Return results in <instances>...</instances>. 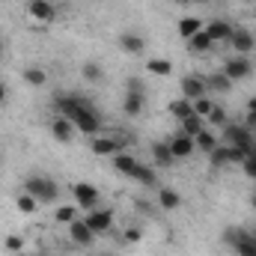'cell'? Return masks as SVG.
Listing matches in <instances>:
<instances>
[{
    "label": "cell",
    "instance_id": "cell-1",
    "mask_svg": "<svg viewBox=\"0 0 256 256\" xmlns=\"http://www.w3.org/2000/svg\"><path fill=\"white\" fill-rule=\"evenodd\" d=\"M54 108H57L60 116H66L80 134H98V131H102V116H98V110H96L92 102L84 98V96H57V98H54Z\"/></svg>",
    "mask_w": 256,
    "mask_h": 256
},
{
    "label": "cell",
    "instance_id": "cell-2",
    "mask_svg": "<svg viewBox=\"0 0 256 256\" xmlns=\"http://www.w3.org/2000/svg\"><path fill=\"white\" fill-rule=\"evenodd\" d=\"M24 191L30 194V196H36L39 202H57L60 200V185L51 179V176H27V182H24Z\"/></svg>",
    "mask_w": 256,
    "mask_h": 256
},
{
    "label": "cell",
    "instance_id": "cell-3",
    "mask_svg": "<svg viewBox=\"0 0 256 256\" xmlns=\"http://www.w3.org/2000/svg\"><path fill=\"white\" fill-rule=\"evenodd\" d=\"M224 140H226V146H238V149H244V152H254V131L248 126H224Z\"/></svg>",
    "mask_w": 256,
    "mask_h": 256
},
{
    "label": "cell",
    "instance_id": "cell-4",
    "mask_svg": "<svg viewBox=\"0 0 256 256\" xmlns=\"http://www.w3.org/2000/svg\"><path fill=\"white\" fill-rule=\"evenodd\" d=\"M84 220H86V226H90L96 236H104V232L114 226V212H110V208H92Z\"/></svg>",
    "mask_w": 256,
    "mask_h": 256
},
{
    "label": "cell",
    "instance_id": "cell-5",
    "mask_svg": "<svg viewBox=\"0 0 256 256\" xmlns=\"http://www.w3.org/2000/svg\"><path fill=\"white\" fill-rule=\"evenodd\" d=\"M27 12H30V18L36 24H51L57 18V6L51 0H30L27 3Z\"/></svg>",
    "mask_w": 256,
    "mask_h": 256
},
{
    "label": "cell",
    "instance_id": "cell-6",
    "mask_svg": "<svg viewBox=\"0 0 256 256\" xmlns=\"http://www.w3.org/2000/svg\"><path fill=\"white\" fill-rule=\"evenodd\" d=\"M230 45H232V51H236L238 57H248V54L256 48V39H254V33H250V30L236 27V30H232V36H230Z\"/></svg>",
    "mask_w": 256,
    "mask_h": 256
},
{
    "label": "cell",
    "instance_id": "cell-7",
    "mask_svg": "<svg viewBox=\"0 0 256 256\" xmlns=\"http://www.w3.org/2000/svg\"><path fill=\"white\" fill-rule=\"evenodd\" d=\"M167 143H170V152H173V158H176V161H182V158H191L194 152H196V143H194V137L182 134V131H179V134H173Z\"/></svg>",
    "mask_w": 256,
    "mask_h": 256
},
{
    "label": "cell",
    "instance_id": "cell-8",
    "mask_svg": "<svg viewBox=\"0 0 256 256\" xmlns=\"http://www.w3.org/2000/svg\"><path fill=\"white\" fill-rule=\"evenodd\" d=\"M68 238H72L74 244H80V248H90V244L96 242V232L86 226V220H80V218H78V220H72V224H68Z\"/></svg>",
    "mask_w": 256,
    "mask_h": 256
},
{
    "label": "cell",
    "instance_id": "cell-9",
    "mask_svg": "<svg viewBox=\"0 0 256 256\" xmlns=\"http://www.w3.org/2000/svg\"><path fill=\"white\" fill-rule=\"evenodd\" d=\"M224 74H226L230 80H244V78H250V60H248V57H230V60L224 63Z\"/></svg>",
    "mask_w": 256,
    "mask_h": 256
},
{
    "label": "cell",
    "instance_id": "cell-10",
    "mask_svg": "<svg viewBox=\"0 0 256 256\" xmlns=\"http://www.w3.org/2000/svg\"><path fill=\"white\" fill-rule=\"evenodd\" d=\"M202 96H206V78H200V74H185V78H182V98L196 102V98H202Z\"/></svg>",
    "mask_w": 256,
    "mask_h": 256
},
{
    "label": "cell",
    "instance_id": "cell-11",
    "mask_svg": "<svg viewBox=\"0 0 256 256\" xmlns=\"http://www.w3.org/2000/svg\"><path fill=\"white\" fill-rule=\"evenodd\" d=\"M202 30H206V33H208V39H212V42L218 45V42H230V36H232V30H236V27H232L230 21H224V18H218V21H212V24H206Z\"/></svg>",
    "mask_w": 256,
    "mask_h": 256
},
{
    "label": "cell",
    "instance_id": "cell-12",
    "mask_svg": "<svg viewBox=\"0 0 256 256\" xmlns=\"http://www.w3.org/2000/svg\"><path fill=\"white\" fill-rule=\"evenodd\" d=\"M72 194H74V200H78L80 208H96V202H98V191L92 185H86V182H78L72 188Z\"/></svg>",
    "mask_w": 256,
    "mask_h": 256
},
{
    "label": "cell",
    "instance_id": "cell-13",
    "mask_svg": "<svg viewBox=\"0 0 256 256\" xmlns=\"http://www.w3.org/2000/svg\"><path fill=\"white\" fill-rule=\"evenodd\" d=\"M122 146H126V140H114V137H96L90 149H92L96 155H120V152H122Z\"/></svg>",
    "mask_w": 256,
    "mask_h": 256
},
{
    "label": "cell",
    "instance_id": "cell-14",
    "mask_svg": "<svg viewBox=\"0 0 256 256\" xmlns=\"http://www.w3.org/2000/svg\"><path fill=\"white\" fill-rule=\"evenodd\" d=\"M120 48L128 51V54H143L146 42H143V36H140V33H122V36H120Z\"/></svg>",
    "mask_w": 256,
    "mask_h": 256
},
{
    "label": "cell",
    "instance_id": "cell-15",
    "mask_svg": "<svg viewBox=\"0 0 256 256\" xmlns=\"http://www.w3.org/2000/svg\"><path fill=\"white\" fill-rule=\"evenodd\" d=\"M158 206L164 212H176L182 206V196H179V191H173V188H161L158 191Z\"/></svg>",
    "mask_w": 256,
    "mask_h": 256
},
{
    "label": "cell",
    "instance_id": "cell-16",
    "mask_svg": "<svg viewBox=\"0 0 256 256\" xmlns=\"http://www.w3.org/2000/svg\"><path fill=\"white\" fill-rule=\"evenodd\" d=\"M167 110H170V116H176L179 122H185L188 116H194V104L188 102V98H176V102H170Z\"/></svg>",
    "mask_w": 256,
    "mask_h": 256
},
{
    "label": "cell",
    "instance_id": "cell-17",
    "mask_svg": "<svg viewBox=\"0 0 256 256\" xmlns=\"http://www.w3.org/2000/svg\"><path fill=\"white\" fill-rule=\"evenodd\" d=\"M51 134H54L60 143H68V140H72V134H74V126H72L66 116H57V120L51 122Z\"/></svg>",
    "mask_w": 256,
    "mask_h": 256
},
{
    "label": "cell",
    "instance_id": "cell-18",
    "mask_svg": "<svg viewBox=\"0 0 256 256\" xmlns=\"http://www.w3.org/2000/svg\"><path fill=\"white\" fill-rule=\"evenodd\" d=\"M152 161L158 164V167H170L176 158H173V152H170V143H152Z\"/></svg>",
    "mask_w": 256,
    "mask_h": 256
},
{
    "label": "cell",
    "instance_id": "cell-19",
    "mask_svg": "<svg viewBox=\"0 0 256 256\" xmlns=\"http://www.w3.org/2000/svg\"><path fill=\"white\" fill-rule=\"evenodd\" d=\"M143 102H146V96H143V92H126L122 110H126L128 116H140V114H143Z\"/></svg>",
    "mask_w": 256,
    "mask_h": 256
},
{
    "label": "cell",
    "instance_id": "cell-20",
    "mask_svg": "<svg viewBox=\"0 0 256 256\" xmlns=\"http://www.w3.org/2000/svg\"><path fill=\"white\" fill-rule=\"evenodd\" d=\"M137 158L134 155H128V152H120V155H114V167L122 173V176H134V170H137Z\"/></svg>",
    "mask_w": 256,
    "mask_h": 256
},
{
    "label": "cell",
    "instance_id": "cell-21",
    "mask_svg": "<svg viewBox=\"0 0 256 256\" xmlns=\"http://www.w3.org/2000/svg\"><path fill=\"white\" fill-rule=\"evenodd\" d=\"M206 90H214V92H230L232 90V80L224 74V72H214L206 78Z\"/></svg>",
    "mask_w": 256,
    "mask_h": 256
},
{
    "label": "cell",
    "instance_id": "cell-22",
    "mask_svg": "<svg viewBox=\"0 0 256 256\" xmlns=\"http://www.w3.org/2000/svg\"><path fill=\"white\" fill-rule=\"evenodd\" d=\"M194 143H196V149H200V152H206V155L218 149V137H214V134H212L208 128H202V131H200V134L194 137Z\"/></svg>",
    "mask_w": 256,
    "mask_h": 256
},
{
    "label": "cell",
    "instance_id": "cell-23",
    "mask_svg": "<svg viewBox=\"0 0 256 256\" xmlns=\"http://www.w3.org/2000/svg\"><path fill=\"white\" fill-rule=\"evenodd\" d=\"M146 68H149L152 74H158V78H170V74H173V63L164 60V57H152V60L146 63Z\"/></svg>",
    "mask_w": 256,
    "mask_h": 256
},
{
    "label": "cell",
    "instance_id": "cell-24",
    "mask_svg": "<svg viewBox=\"0 0 256 256\" xmlns=\"http://www.w3.org/2000/svg\"><path fill=\"white\" fill-rule=\"evenodd\" d=\"M188 45H191V51H196V54H206V51H212V48H214V42L208 39V33H206V30H200L196 36H191V39H188Z\"/></svg>",
    "mask_w": 256,
    "mask_h": 256
},
{
    "label": "cell",
    "instance_id": "cell-25",
    "mask_svg": "<svg viewBox=\"0 0 256 256\" xmlns=\"http://www.w3.org/2000/svg\"><path fill=\"white\" fill-rule=\"evenodd\" d=\"M131 179H137V182H140V185H146V188L158 185L155 170H152V167H146V164H137V170H134V176H131Z\"/></svg>",
    "mask_w": 256,
    "mask_h": 256
},
{
    "label": "cell",
    "instance_id": "cell-26",
    "mask_svg": "<svg viewBox=\"0 0 256 256\" xmlns=\"http://www.w3.org/2000/svg\"><path fill=\"white\" fill-rule=\"evenodd\" d=\"M176 30H179V36H182V39H191V36H196V33L202 30V24H200V18H182Z\"/></svg>",
    "mask_w": 256,
    "mask_h": 256
},
{
    "label": "cell",
    "instance_id": "cell-27",
    "mask_svg": "<svg viewBox=\"0 0 256 256\" xmlns=\"http://www.w3.org/2000/svg\"><path fill=\"white\" fill-rule=\"evenodd\" d=\"M80 74H84V80H90V84H98V80H104V68L98 63H84V68H80Z\"/></svg>",
    "mask_w": 256,
    "mask_h": 256
},
{
    "label": "cell",
    "instance_id": "cell-28",
    "mask_svg": "<svg viewBox=\"0 0 256 256\" xmlns=\"http://www.w3.org/2000/svg\"><path fill=\"white\" fill-rule=\"evenodd\" d=\"M244 236H248V230H244V226H226V230H224V244L232 250V248H236Z\"/></svg>",
    "mask_w": 256,
    "mask_h": 256
},
{
    "label": "cell",
    "instance_id": "cell-29",
    "mask_svg": "<svg viewBox=\"0 0 256 256\" xmlns=\"http://www.w3.org/2000/svg\"><path fill=\"white\" fill-rule=\"evenodd\" d=\"M15 206H18V212H21V214H36V208H39V200H36V196H30V194L24 191L18 200H15Z\"/></svg>",
    "mask_w": 256,
    "mask_h": 256
},
{
    "label": "cell",
    "instance_id": "cell-30",
    "mask_svg": "<svg viewBox=\"0 0 256 256\" xmlns=\"http://www.w3.org/2000/svg\"><path fill=\"white\" fill-rule=\"evenodd\" d=\"M24 80H27L30 86H42V84L48 80V74H45V68H39V66H30V68H24Z\"/></svg>",
    "mask_w": 256,
    "mask_h": 256
},
{
    "label": "cell",
    "instance_id": "cell-31",
    "mask_svg": "<svg viewBox=\"0 0 256 256\" xmlns=\"http://www.w3.org/2000/svg\"><path fill=\"white\" fill-rule=\"evenodd\" d=\"M54 220H57V224H72V220H78V206H57Z\"/></svg>",
    "mask_w": 256,
    "mask_h": 256
},
{
    "label": "cell",
    "instance_id": "cell-32",
    "mask_svg": "<svg viewBox=\"0 0 256 256\" xmlns=\"http://www.w3.org/2000/svg\"><path fill=\"white\" fill-rule=\"evenodd\" d=\"M232 250H236V256H256V242L250 238V230H248V236H244Z\"/></svg>",
    "mask_w": 256,
    "mask_h": 256
},
{
    "label": "cell",
    "instance_id": "cell-33",
    "mask_svg": "<svg viewBox=\"0 0 256 256\" xmlns=\"http://www.w3.org/2000/svg\"><path fill=\"white\" fill-rule=\"evenodd\" d=\"M206 122H208L212 128L226 126V110H224V104H214V108H212V114L206 116Z\"/></svg>",
    "mask_w": 256,
    "mask_h": 256
},
{
    "label": "cell",
    "instance_id": "cell-34",
    "mask_svg": "<svg viewBox=\"0 0 256 256\" xmlns=\"http://www.w3.org/2000/svg\"><path fill=\"white\" fill-rule=\"evenodd\" d=\"M202 128H206V126H202V120H200V116L194 114V116H188V120L182 122V134H188V137H196V134H200Z\"/></svg>",
    "mask_w": 256,
    "mask_h": 256
},
{
    "label": "cell",
    "instance_id": "cell-35",
    "mask_svg": "<svg viewBox=\"0 0 256 256\" xmlns=\"http://www.w3.org/2000/svg\"><path fill=\"white\" fill-rule=\"evenodd\" d=\"M191 104H194V114H196L200 120H206V116L212 114V108H214V102H212V98H206V96H202V98H196V102H191Z\"/></svg>",
    "mask_w": 256,
    "mask_h": 256
},
{
    "label": "cell",
    "instance_id": "cell-36",
    "mask_svg": "<svg viewBox=\"0 0 256 256\" xmlns=\"http://www.w3.org/2000/svg\"><path fill=\"white\" fill-rule=\"evenodd\" d=\"M208 158H212V167H226V164H230V155H226V146H218L214 152H208Z\"/></svg>",
    "mask_w": 256,
    "mask_h": 256
},
{
    "label": "cell",
    "instance_id": "cell-37",
    "mask_svg": "<svg viewBox=\"0 0 256 256\" xmlns=\"http://www.w3.org/2000/svg\"><path fill=\"white\" fill-rule=\"evenodd\" d=\"M3 248H6V250H9L12 256H15V254H21V250H24V238H21V236H6Z\"/></svg>",
    "mask_w": 256,
    "mask_h": 256
},
{
    "label": "cell",
    "instance_id": "cell-38",
    "mask_svg": "<svg viewBox=\"0 0 256 256\" xmlns=\"http://www.w3.org/2000/svg\"><path fill=\"white\" fill-rule=\"evenodd\" d=\"M242 170H244V176H248V179H254V182H256V155H254V152L242 161Z\"/></svg>",
    "mask_w": 256,
    "mask_h": 256
},
{
    "label": "cell",
    "instance_id": "cell-39",
    "mask_svg": "<svg viewBox=\"0 0 256 256\" xmlns=\"http://www.w3.org/2000/svg\"><path fill=\"white\" fill-rule=\"evenodd\" d=\"M226 155H230V164H242L250 152H244V149H238V146H226Z\"/></svg>",
    "mask_w": 256,
    "mask_h": 256
},
{
    "label": "cell",
    "instance_id": "cell-40",
    "mask_svg": "<svg viewBox=\"0 0 256 256\" xmlns=\"http://www.w3.org/2000/svg\"><path fill=\"white\" fill-rule=\"evenodd\" d=\"M122 238H126V244H137V242L143 238V232H140V226H128Z\"/></svg>",
    "mask_w": 256,
    "mask_h": 256
},
{
    "label": "cell",
    "instance_id": "cell-41",
    "mask_svg": "<svg viewBox=\"0 0 256 256\" xmlns=\"http://www.w3.org/2000/svg\"><path fill=\"white\" fill-rule=\"evenodd\" d=\"M126 92H143V80H140V78H128ZM143 96H146V92H143Z\"/></svg>",
    "mask_w": 256,
    "mask_h": 256
},
{
    "label": "cell",
    "instance_id": "cell-42",
    "mask_svg": "<svg viewBox=\"0 0 256 256\" xmlns=\"http://www.w3.org/2000/svg\"><path fill=\"white\" fill-rule=\"evenodd\" d=\"M248 128H250V131L256 128V114H248Z\"/></svg>",
    "mask_w": 256,
    "mask_h": 256
},
{
    "label": "cell",
    "instance_id": "cell-43",
    "mask_svg": "<svg viewBox=\"0 0 256 256\" xmlns=\"http://www.w3.org/2000/svg\"><path fill=\"white\" fill-rule=\"evenodd\" d=\"M248 114H256V96L248 102Z\"/></svg>",
    "mask_w": 256,
    "mask_h": 256
},
{
    "label": "cell",
    "instance_id": "cell-44",
    "mask_svg": "<svg viewBox=\"0 0 256 256\" xmlns=\"http://www.w3.org/2000/svg\"><path fill=\"white\" fill-rule=\"evenodd\" d=\"M3 102H6V84L0 80V104H3Z\"/></svg>",
    "mask_w": 256,
    "mask_h": 256
},
{
    "label": "cell",
    "instance_id": "cell-45",
    "mask_svg": "<svg viewBox=\"0 0 256 256\" xmlns=\"http://www.w3.org/2000/svg\"><path fill=\"white\" fill-rule=\"evenodd\" d=\"M250 206H254V208H256V194H254V196H250Z\"/></svg>",
    "mask_w": 256,
    "mask_h": 256
},
{
    "label": "cell",
    "instance_id": "cell-46",
    "mask_svg": "<svg viewBox=\"0 0 256 256\" xmlns=\"http://www.w3.org/2000/svg\"><path fill=\"white\" fill-rule=\"evenodd\" d=\"M194 3H208V0H194Z\"/></svg>",
    "mask_w": 256,
    "mask_h": 256
},
{
    "label": "cell",
    "instance_id": "cell-47",
    "mask_svg": "<svg viewBox=\"0 0 256 256\" xmlns=\"http://www.w3.org/2000/svg\"><path fill=\"white\" fill-rule=\"evenodd\" d=\"M0 57H3V42H0Z\"/></svg>",
    "mask_w": 256,
    "mask_h": 256
},
{
    "label": "cell",
    "instance_id": "cell-48",
    "mask_svg": "<svg viewBox=\"0 0 256 256\" xmlns=\"http://www.w3.org/2000/svg\"><path fill=\"white\" fill-rule=\"evenodd\" d=\"M250 238H254V242H256V232H250Z\"/></svg>",
    "mask_w": 256,
    "mask_h": 256
},
{
    "label": "cell",
    "instance_id": "cell-49",
    "mask_svg": "<svg viewBox=\"0 0 256 256\" xmlns=\"http://www.w3.org/2000/svg\"><path fill=\"white\" fill-rule=\"evenodd\" d=\"M15 256H27V254H24V250H21V254H15Z\"/></svg>",
    "mask_w": 256,
    "mask_h": 256
},
{
    "label": "cell",
    "instance_id": "cell-50",
    "mask_svg": "<svg viewBox=\"0 0 256 256\" xmlns=\"http://www.w3.org/2000/svg\"><path fill=\"white\" fill-rule=\"evenodd\" d=\"M179 3H191V0H179Z\"/></svg>",
    "mask_w": 256,
    "mask_h": 256
},
{
    "label": "cell",
    "instance_id": "cell-51",
    "mask_svg": "<svg viewBox=\"0 0 256 256\" xmlns=\"http://www.w3.org/2000/svg\"><path fill=\"white\" fill-rule=\"evenodd\" d=\"M254 155H256V143H254Z\"/></svg>",
    "mask_w": 256,
    "mask_h": 256
}]
</instances>
